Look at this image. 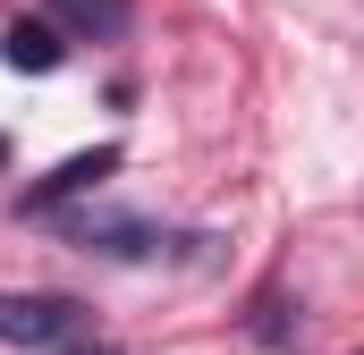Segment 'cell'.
<instances>
[{
	"label": "cell",
	"instance_id": "4",
	"mask_svg": "<svg viewBox=\"0 0 364 355\" xmlns=\"http://www.w3.org/2000/svg\"><path fill=\"white\" fill-rule=\"evenodd\" d=\"M51 26L77 43H119L136 26V0H51Z\"/></svg>",
	"mask_w": 364,
	"mask_h": 355
},
{
	"label": "cell",
	"instance_id": "1",
	"mask_svg": "<svg viewBox=\"0 0 364 355\" xmlns=\"http://www.w3.org/2000/svg\"><path fill=\"white\" fill-rule=\"evenodd\" d=\"M77 339H85V305L77 296H17V288H0V347L60 355Z\"/></svg>",
	"mask_w": 364,
	"mask_h": 355
},
{
	"label": "cell",
	"instance_id": "5",
	"mask_svg": "<svg viewBox=\"0 0 364 355\" xmlns=\"http://www.w3.org/2000/svg\"><path fill=\"white\" fill-rule=\"evenodd\" d=\"M296 339H305V322H288V296L263 288V296H255V347L263 355H296Z\"/></svg>",
	"mask_w": 364,
	"mask_h": 355
},
{
	"label": "cell",
	"instance_id": "3",
	"mask_svg": "<svg viewBox=\"0 0 364 355\" xmlns=\"http://www.w3.org/2000/svg\"><path fill=\"white\" fill-rule=\"evenodd\" d=\"M110 170H119V144H102V153H77V161H60L43 186H26V212H60L68 195H93Z\"/></svg>",
	"mask_w": 364,
	"mask_h": 355
},
{
	"label": "cell",
	"instance_id": "2",
	"mask_svg": "<svg viewBox=\"0 0 364 355\" xmlns=\"http://www.w3.org/2000/svg\"><path fill=\"white\" fill-rule=\"evenodd\" d=\"M0 60H9L17 77H51V68L68 60V34H60L51 17H9V34H0Z\"/></svg>",
	"mask_w": 364,
	"mask_h": 355
},
{
	"label": "cell",
	"instance_id": "6",
	"mask_svg": "<svg viewBox=\"0 0 364 355\" xmlns=\"http://www.w3.org/2000/svg\"><path fill=\"white\" fill-rule=\"evenodd\" d=\"M68 237H85V246H102V254H144V246H161L144 220H93V212L68 220Z\"/></svg>",
	"mask_w": 364,
	"mask_h": 355
},
{
	"label": "cell",
	"instance_id": "7",
	"mask_svg": "<svg viewBox=\"0 0 364 355\" xmlns=\"http://www.w3.org/2000/svg\"><path fill=\"white\" fill-rule=\"evenodd\" d=\"M93 355H110V347H93Z\"/></svg>",
	"mask_w": 364,
	"mask_h": 355
}]
</instances>
